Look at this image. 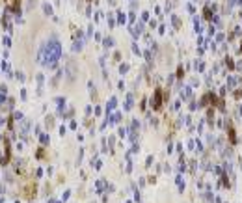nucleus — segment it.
I'll use <instances>...</instances> for the list:
<instances>
[{
    "instance_id": "f257e3e1",
    "label": "nucleus",
    "mask_w": 242,
    "mask_h": 203,
    "mask_svg": "<svg viewBox=\"0 0 242 203\" xmlns=\"http://www.w3.org/2000/svg\"><path fill=\"white\" fill-rule=\"evenodd\" d=\"M60 54H62V47L56 41V37H52L47 45L41 47V50H39V62L43 65H47V67H54L56 62L60 60Z\"/></svg>"
},
{
    "instance_id": "f03ea898",
    "label": "nucleus",
    "mask_w": 242,
    "mask_h": 203,
    "mask_svg": "<svg viewBox=\"0 0 242 203\" xmlns=\"http://www.w3.org/2000/svg\"><path fill=\"white\" fill-rule=\"evenodd\" d=\"M26 129H28V121L24 119V121L21 123V134H24V132H26Z\"/></svg>"
},
{
    "instance_id": "7ed1b4c3",
    "label": "nucleus",
    "mask_w": 242,
    "mask_h": 203,
    "mask_svg": "<svg viewBox=\"0 0 242 203\" xmlns=\"http://www.w3.org/2000/svg\"><path fill=\"white\" fill-rule=\"evenodd\" d=\"M125 108H127V110H128V108H132V97H130V95L127 97V106H125Z\"/></svg>"
}]
</instances>
